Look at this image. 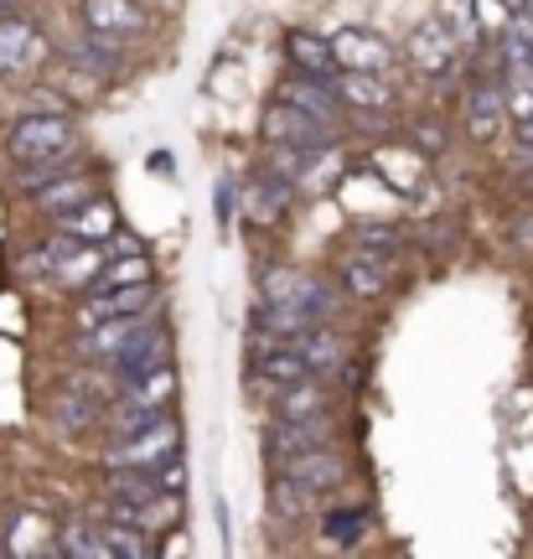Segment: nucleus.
Wrapping results in <instances>:
<instances>
[{
  "label": "nucleus",
  "instance_id": "obj_1",
  "mask_svg": "<svg viewBox=\"0 0 533 559\" xmlns=\"http://www.w3.org/2000/svg\"><path fill=\"white\" fill-rule=\"evenodd\" d=\"M26 270L58 280L68 290H94V280H99V270H104V243H88V239H79V234L58 228V234L26 260Z\"/></svg>",
  "mask_w": 533,
  "mask_h": 559
},
{
  "label": "nucleus",
  "instance_id": "obj_2",
  "mask_svg": "<svg viewBox=\"0 0 533 559\" xmlns=\"http://www.w3.org/2000/svg\"><path fill=\"white\" fill-rule=\"evenodd\" d=\"M5 151L16 156V166H37V160L73 151V120L52 115V109H26L11 130H5Z\"/></svg>",
  "mask_w": 533,
  "mask_h": 559
},
{
  "label": "nucleus",
  "instance_id": "obj_3",
  "mask_svg": "<svg viewBox=\"0 0 533 559\" xmlns=\"http://www.w3.org/2000/svg\"><path fill=\"white\" fill-rule=\"evenodd\" d=\"M181 445V430L177 419L166 415L156 425H145V430H130V436H119L109 451H104V466H140V472H156L161 461H171Z\"/></svg>",
  "mask_w": 533,
  "mask_h": 559
},
{
  "label": "nucleus",
  "instance_id": "obj_4",
  "mask_svg": "<svg viewBox=\"0 0 533 559\" xmlns=\"http://www.w3.org/2000/svg\"><path fill=\"white\" fill-rule=\"evenodd\" d=\"M264 300H280V306H296L311 321H332L342 296H336L327 280L317 275H300V270H270L264 275Z\"/></svg>",
  "mask_w": 533,
  "mask_h": 559
},
{
  "label": "nucleus",
  "instance_id": "obj_5",
  "mask_svg": "<svg viewBox=\"0 0 533 559\" xmlns=\"http://www.w3.org/2000/svg\"><path fill=\"white\" fill-rule=\"evenodd\" d=\"M259 135L270 140V145H306V151H321V145H336L342 130L327 124V120L300 115V109H291V104H270L264 120H259Z\"/></svg>",
  "mask_w": 533,
  "mask_h": 559
},
{
  "label": "nucleus",
  "instance_id": "obj_6",
  "mask_svg": "<svg viewBox=\"0 0 533 559\" xmlns=\"http://www.w3.org/2000/svg\"><path fill=\"white\" fill-rule=\"evenodd\" d=\"M83 26L109 41H135L151 32V11L140 0H83Z\"/></svg>",
  "mask_w": 533,
  "mask_h": 559
},
{
  "label": "nucleus",
  "instance_id": "obj_7",
  "mask_svg": "<svg viewBox=\"0 0 533 559\" xmlns=\"http://www.w3.org/2000/svg\"><path fill=\"white\" fill-rule=\"evenodd\" d=\"M332 58H336V68H353V73H389L394 68V47L378 37V32L347 26V32L332 37Z\"/></svg>",
  "mask_w": 533,
  "mask_h": 559
},
{
  "label": "nucleus",
  "instance_id": "obj_8",
  "mask_svg": "<svg viewBox=\"0 0 533 559\" xmlns=\"http://www.w3.org/2000/svg\"><path fill=\"white\" fill-rule=\"evenodd\" d=\"M332 94L342 109H357V115H383L394 104V88H389L383 73H353V68L332 73Z\"/></svg>",
  "mask_w": 533,
  "mask_h": 559
},
{
  "label": "nucleus",
  "instance_id": "obj_9",
  "mask_svg": "<svg viewBox=\"0 0 533 559\" xmlns=\"http://www.w3.org/2000/svg\"><path fill=\"white\" fill-rule=\"evenodd\" d=\"M275 104H291V109L311 115V120H327V124L342 120V104H336V94H332V79H311V73H291V79L275 88Z\"/></svg>",
  "mask_w": 533,
  "mask_h": 559
},
{
  "label": "nucleus",
  "instance_id": "obj_10",
  "mask_svg": "<svg viewBox=\"0 0 533 559\" xmlns=\"http://www.w3.org/2000/svg\"><path fill=\"white\" fill-rule=\"evenodd\" d=\"M166 362H171V358H166V332H161L156 321H151L140 337H130L115 353V358H109V368L119 373V389H125V383L145 379V373H156V368H166Z\"/></svg>",
  "mask_w": 533,
  "mask_h": 559
},
{
  "label": "nucleus",
  "instance_id": "obj_11",
  "mask_svg": "<svg viewBox=\"0 0 533 559\" xmlns=\"http://www.w3.org/2000/svg\"><path fill=\"white\" fill-rule=\"evenodd\" d=\"M404 58L415 62L419 73H446L455 62V32L446 26V21H419L415 32H410V41H404Z\"/></svg>",
  "mask_w": 533,
  "mask_h": 559
},
{
  "label": "nucleus",
  "instance_id": "obj_12",
  "mask_svg": "<svg viewBox=\"0 0 533 559\" xmlns=\"http://www.w3.org/2000/svg\"><path fill=\"white\" fill-rule=\"evenodd\" d=\"M145 306H151V285H99L79 306V332L83 326H99L109 317H125V311H145Z\"/></svg>",
  "mask_w": 533,
  "mask_h": 559
},
{
  "label": "nucleus",
  "instance_id": "obj_13",
  "mask_svg": "<svg viewBox=\"0 0 533 559\" xmlns=\"http://www.w3.org/2000/svg\"><path fill=\"white\" fill-rule=\"evenodd\" d=\"M151 326V317L145 311H125V317H109V321H99V326H83L79 332V353H88V358H115L119 347L130 337H140Z\"/></svg>",
  "mask_w": 533,
  "mask_h": 559
},
{
  "label": "nucleus",
  "instance_id": "obj_14",
  "mask_svg": "<svg viewBox=\"0 0 533 559\" xmlns=\"http://www.w3.org/2000/svg\"><path fill=\"white\" fill-rule=\"evenodd\" d=\"M280 477H296L306 487L327 492V487H336V481L347 477V466H342V456H336L332 445H311V451H296V456H280Z\"/></svg>",
  "mask_w": 533,
  "mask_h": 559
},
{
  "label": "nucleus",
  "instance_id": "obj_15",
  "mask_svg": "<svg viewBox=\"0 0 533 559\" xmlns=\"http://www.w3.org/2000/svg\"><path fill=\"white\" fill-rule=\"evenodd\" d=\"M0 58H5V73H32L47 58V37L32 21H0Z\"/></svg>",
  "mask_w": 533,
  "mask_h": 559
},
{
  "label": "nucleus",
  "instance_id": "obj_16",
  "mask_svg": "<svg viewBox=\"0 0 533 559\" xmlns=\"http://www.w3.org/2000/svg\"><path fill=\"white\" fill-rule=\"evenodd\" d=\"M296 353L306 358L311 379H332V373H342V368H347V342L336 337L327 321H321V326H311L306 337H296Z\"/></svg>",
  "mask_w": 533,
  "mask_h": 559
},
{
  "label": "nucleus",
  "instance_id": "obj_17",
  "mask_svg": "<svg viewBox=\"0 0 533 559\" xmlns=\"http://www.w3.org/2000/svg\"><path fill=\"white\" fill-rule=\"evenodd\" d=\"M62 52L79 62V73H94V79H115L119 68H125V52H119V41L99 37V32H83V37L62 41Z\"/></svg>",
  "mask_w": 533,
  "mask_h": 559
},
{
  "label": "nucleus",
  "instance_id": "obj_18",
  "mask_svg": "<svg viewBox=\"0 0 533 559\" xmlns=\"http://www.w3.org/2000/svg\"><path fill=\"white\" fill-rule=\"evenodd\" d=\"M342 290L357 300H374L389 290V260L383 254H368V249H357L342 260Z\"/></svg>",
  "mask_w": 533,
  "mask_h": 559
},
{
  "label": "nucleus",
  "instance_id": "obj_19",
  "mask_svg": "<svg viewBox=\"0 0 533 559\" xmlns=\"http://www.w3.org/2000/svg\"><path fill=\"white\" fill-rule=\"evenodd\" d=\"M285 207H291V181L280 177H254L244 187V218L259 223V228H270V223L285 218Z\"/></svg>",
  "mask_w": 533,
  "mask_h": 559
},
{
  "label": "nucleus",
  "instance_id": "obj_20",
  "mask_svg": "<svg viewBox=\"0 0 533 559\" xmlns=\"http://www.w3.org/2000/svg\"><path fill=\"white\" fill-rule=\"evenodd\" d=\"M58 228H68V234H79V239H88V243H104L119 228L115 202L109 198H83L79 207H68V213H62Z\"/></svg>",
  "mask_w": 533,
  "mask_h": 559
},
{
  "label": "nucleus",
  "instance_id": "obj_21",
  "mask_svg": "<svg viewBox=\"0 0 533 559\" xmlns=\"http://www.w3.org/2000/svg\"><path fill=\"white\" fill-rule=\"evenodd\" d=\"M502 109L513 115L518 140L533 145V62L529 58L508 62V94H502Z\"/></svg>",
  "mask_w": 533,
  "mask_h": 559
},
{
  "label": "nucleus",
  "instance_id": "obj_22",
  "mask_svg": "<svg viewBox=\"0 0 533 559\" xmlns=\"http://www.w3.org/2000/svg\"><path fill=\"white\" fill-rule=\"evenodd\" d=\"M502 88H497L493 79L472 83V94H466V130H472V140H493L497 130H502Z\"/></svg>",
  "mask_w": 533,
  "mask_h": 559
},
{
  "label": "nucleus",
  "instance_id": "obj_23",
  "mask_svg": "<svg viewBox=\"0 0 533 559\" xmlns=\"http://www.w3.org/2000/svg\"><path fill=\"white\" fill-rule=\"evenodd\" d=\"M311 445H327V415L321 419H275V425H270V456H296V451H311Z\"/></svg>",
  "mask_w": 533,
  "mask_h": 559
},
{
  "label": "nucleus",
  "instance_id": "obj_24",
  "mask_svg": "<svg viewBox=\"0 0 533 559\" xmlns=\"http://www.w3.org/2000/svg\"><path fill=\"white\" fill-rule=\"evenodd\" d=\"M285 58L296 62V73H311V79H332L336 73L332 41L317 37V32H291L285 37Z\"/></svg>",
  "mask_w": 533,
  "mask_h": 559
},
{
  "label": "nucleus",
  "instance_id": "obj_25",
  "mask_svg": "<svg viewBox=\"0 0 533 559\" xmlns=\"http://www.w3.org/2000/svg\"><path fill=\"white\" fill-rule=\"evenodd\" d=\"M254 353H259V373L275 383V389L311 379V368H306V358L296 353V342H264V347H254Z\"/></svg>",
  "mask_w": 533,
  "mask_h": 559
},
{
  "label": "nucleus",
  "instance_id": "obj_26",
  "mask_svg": "<svg viewBox=\"0 0 533 559\" xmlns=\"http://www.w3.org/2000/svg\"><path fill=\"white\" fill-rule=\"evenodd\" d=\"M275 419H321L327 415V394H321L317 379H300V383H285L275 389Z\"/></svg>",
  "mask_w": 533,
  "mask_h": 559
},
{
  "label": "nucleus",
  "instance_id": "obj_27",
  "mask_svg": "<svg viewBox=\"0 0 533 559\" xmlns=\"http://www.w3.org/2000/svg\"><path fill=\"white\" fill-rule=\"evenodd\" d=\"M58 555L68 559H109V539H104V523L73 519L58 528Z\"/></svg>",
  "mask_w": 533,
  "mask_h": 559
},
{
  "label": "nucleus",
  "instance_id": "obj_28",
  "mask_svg": "<svg viewBox=\"0 0 533 559\" xmlns=\"http://www.w3.org/2000/svg\"><path fill=\"white\" fill-rule=\"evenodd\" d=\"M32 192H37V207L47 213V218H62L68 207H79L83 198H94V187H88L83 177H73V181L52 177V181H42V187H32Z\"/></svg>",
  "mask_w": 533,
  "mask_h": 559
},
{
  "label": "nucleus",
  "instance_id": "obj_29",
  "mask_svg": "<svg viewBox=\"0 0 533 559\" xmlns=\"http://www.w3.org/2000/svg\"><path fill=\"white\" fill-rule=\"evenodd\" d=\"M270 508H275V519H306V513L317 508V487H306V481H296V477H275Z\"/></svg>",
  "mask_w": 533,
  "mask_h": 559
},
{
  "label": "nucleus",
  "instance_id": "obj_30",
  "mask_svg": "<svg viewBox=\"0 0 533 559\" xmlns=\"http://www.w3.org/2000/svg\"><path fill=\"white\" fill-rule=\"evenodd\" d=\"M156 419H166V404L161 400H135V394H125V400L115 404L109 425H115V436H130V430H145V425H156Z\"/></svg>",
  "mask_w": 533,
  "mask_h": 559
},
{
  "label": "nucleus",
  "instance_id": "obj_31",
  "mask_svg": "<svg viewBox=\"0 0 533 559\" xmlns=\"http://www.w3.org/2000/svg\"><path fill=\"white\" fill-rule=\"evenodd\" d=\"M104 539H109V555H119V559H145V555H156L151 534H145V528H135V523L104 519Z\"/></svg>",
  "mask_w": 533,
  "mask_h": 559
},
{
  "label": "nucleus",
  "instance_id": "obj_32",
  "mask_svg": "<svg viewBox=\"0 0 533 559\" xmlns=\"http://www.w3.org/2000/svg\"><path fill=\"white\" fill-rule=\"evenodd\" d=\"M368 534V513L363 508H332L321 513V539L327 544H357Z\"/></svg>",
  "mask_w": 533,
  "mask_h": 559
},
{
  "label": "nucleus",
  "instance_id": "obj_33",
  "mask_svg": "<svg viewBox=\"0 0 533 559\" xmlns=\"http://www.w3.org/2000/svg\"><path fill=\"white\" fill-rule=\"evenodd\" d=\"M99 285H151V260L145 254H115V260H104L99 280H94V290Z\"/></svg>",
  "mask_w": 533,
  "mask_h": 559
},
{
  "label": "nucleus",
  "instance_id": "obj_34",
  "mask_svg": "<svg viewBox=\"0 0 533 559\" xmlns=\"http://www.w3.org/2000/svg\"><path fill=\"white\" fill-rule=\"evenodd\" d=\"M5 549H11V555H52L58 544L47 539V523L32 513V519H16V523H11V539H5Z\"/></svg>",
  "mask_w": 533,
  "mask_h": 559
},
{
  "label": "nucleus",
  "instance_id": "obj_35",
  "mask_svg": "<svg viewBox=\"0 0 533 559\" xmlns=\"http://www.w3.org/2000/svg\"><path fill=\"white\" fill-rule=\"evenodd\" d=\"M99 400H88V394H62V404H58V425L62 430H88V425H99Z\"/></svg>",
  "mask_w": 533,
  "mask_h": 559
},
{
  "label": "nucleus",
  "instance_id": "obj_36",
  "mask_svg": "<svg viewBox=\"0 0 533 559\" xmlns=\"http://www.w3.org/2000/svg\"><path fill=\"white\" fill-rule=\"evenodd\" d=\"M513 16H518V11L508 5V0H472V21L482 26V32H493V37H502Z\"/></svg>",
  "mask_w": 533,
  "mask_h": 559
},
{
  "label": "nucleus",
  "instance_id": "obj_37",
  "mask_svg": "<svg viewBox=\"0 0 533 559\" xmlns=\"http://www.w3.org/2000/svg\"><path fill=\"white\" fill-rule=\"evenodd\" d=\"M399 228H383V223H363V228H357V249H368V254H383V260H389V254H399Z\"/></svg>",
  "mask_w": 533,
  "mask_h": 559
},
{
  "label": "nucleus",
  "instance_id": "obj_38",
  "mask_svg": "<svg viewBox=\"0 0 533 559\" xmlns=\"http://www.w3.org/2000/svg\"><path fill=\"white\" fill-rule=\"evenodd\" d=\"M378 171H383V177L394 181V187H419V171H425V156H419V151H415V160H404V166H399V160H389V151H378Z\"/></svg>",
  "mask_w": 533,
  "mask_h": 559
},
{
  "label": "nucleus",
  "instance_id": "obj_39",
  "mask_svg": "<svg viewBox=\"0 0 533 559\" xmlns=\"http://www.w3.org/2000/svg\"><path fill=\"white\" fill-rule=\"evenodd\" d=\"M415 140L425 145L419 156H435V151H446V124H435V120H415Z\"/></svg>",
  "mask_w": 533,
  "mask_h": 559
},
{
  "label": "nucleus",
  "instance_id": "obj_40",
  "mask_svg": "<svg viewBox=\"0 0 533 559\" xmlns=\"http://www.w3.org/2000/svg\"><path fill=\"white\" fill-rule=\"evenodd\" d=\"M451 5V21H455V37H476V21H472V5L466 0H446Z\"/></svg>",
  "mask_w": 533,
  "mask_h": 559
},
{
  "label": "nucleus",
  "instance_id": "obj_41",
  "mask_svg": "<svg viewBox=\"0 0 533 559\" xmlns=\"http://www.w3.org/2000/svg\"><path fill=\"white\" fill-rule=\"evenodd\" d=\"M508 5H513V11H523V0H508Z\"/></svg>",
  "mask_w": 533,
  "mask_h": 559
},
{
  "label": "nucleus",
  "instance_id": "obj_42",
  "mask_svg": "<svg viewBox=\"0 0 533 559\" xmlns=\"http://www.w3.org/2000/svg\"><path fill=\"white\" fill-rule=\"evenodd\" d=\"M523 11H529V16H533V0H523Z\"/></svg>",
  "mask_w": 533,
  "mask_h": 559
},
{
  "label": "nucleus",
  "instance_id": "obj_43",
  "mask_svg": "<svg viewBox=\"0 0 533 559\" xmlns=\"http://www.w3.org/2000/svg\"><path fill=\"white\" fill-rule=\"evenodd\" d=\"M0 79H5V58H0Z\"/></svg>",
  "mask_w": 533,
  "mask_h": 559
},
{
  "label": "nucleus",
  "instance_id": "obj_44",
  "mask_svg": "<svg viewBox=\"0 0 533 559\" xmlns=\"http://www.w3.org/2000/svg\"><path fill=\"white\" fill-rule=\"evenodd\" d=\"M5 5H11V0H0V11H5Z\"/></svg>",
  "mask_w": 533,
  "mask_h": 559
},
{
  "label": "nucleus",
  "instance_id": "obj_45",
  "mask_svg": "<svg viewBox=\"0 0 533 559\" xmlns=\"http://www.w3.org/2000/svg\"><path fill=\"white\" fill-rule=\"evenodd\" d=\"M0 555H5V544H0Z\"/></svg>",
  "mask_w": 533,
  "mask_h": 559
},
{
  "label": "nucleus",
  "instance_id": "obj_46",
  "mask_svg": "<svg viewBox=\"0 0 533 559\" xmlns=\"http://www.w3.org/2000/svg\"><path fill=\"white\" fill-rule=\"evenodd\" d=\"M529 62H533V52H529Z\"/></svg>",
  "mask_w": 533,
  "mask_h": 559
}]
</instances>
